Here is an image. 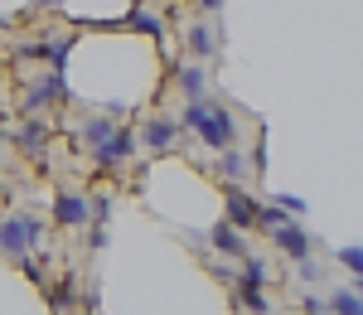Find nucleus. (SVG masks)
<instances>
[{"label":"nucleus","instance_id":"1","mask_svg":"<svg viewBox=\"0 0 363 315\" xmlns=\"http://www.w3.org/2000/svg\"><path fill=\"white\" fill-rule=\"evenodd\" d=\"M179 126H184V131H194V136L208 145V150H223V145L238 141V116L228 112L223 102H208V92L184 102V116H179Z\"/></svg>","mask_w":363,"mask_h":315},{"label":"nucleus","instance_id":"2","mask_svg":"<svg viewBox=\"0 0 363 315\" xmlns=\"http://www.w3.org/2000/svg\"><path fill=\"white\" fill-rule=\"evenodd\" d=\"M131 155H136V131H126V126H112L102 141L87 150V160H92L97 170H121Z\"/></svg>","mask_w":363,"mask_h":315},{"label":"nucleus","instance_id":"3","mask_svg":"<svg viewBox=\"0 0 363 315\" xmlns=\"http://www.w3.org/2000/svg\"><path fill=\"white\" fill-rule=\"evenodd\" d=\"M39 243H44V219H34V214H20V219L0 223V253H10V258H25Z\"/></svg>","mask_w":363,"mask_h":315},{"label":"nucleus","instance_id":"4","mask_svg":"<svg viewBox=\"0 0 363 315\" xmlns=\"http://www.w3.org/2000/svg\"><path fill=\"white\" fill-rule=\"evenodd\" d=\"M87 219H92V199H87L83 189H58L54 194V228L73 233V228H87Z\"/></svg>","mask_w":363,"mask_h":315},{"label":"nucleus","instance_id":"5","mask_svg":"<svg viewBox=\"0 0 363 315\" xmlns=\"http://www.w3.org/2000/svg\"><path fill=\"white\" fill-rule=\"evenodd\" d=\"M73 44H78V34H73V29H49L44 39L25 44V49H20V58H44L49 68H63V63H68V54H73Z\"/></svg>","mask_w":363,"mask_h":315},{"label":"nucleus","instance_id":"6","mask_svg":"<svg viewBox=\"0 0 363 315\" xmlns=\"http://www.w3.org/2000/svg\"><path fill=\"white\" fill-rule=\"evenodd\" d=\"M267 238L277 243L286 258H315V238H310V228H301V223H291V219H281L277 228H267Z\"/></svg>","mask_w":363,"mask_h":315},{"label":"nucleus","instance_id":"7","mask_svg":"<svg viewBox=\"0 0 363 315\" xmlns=\"http://www.w3.org/2000/svg\"><path fill=\"white\" fill-rule=\"evenodd\" d=\"M174 136H179V121L174 116H150L145 126H140V141L136 145H145V150H155V155H169L174 150Z\"/></svg>","mask_w":363,"mask_h":315},{"label":"nucleus","instance_id":"8","mask_svg":"<svg viewBox=\"0 0 363 315\" xmlns=\"http://www.w3.org/2000/svg\"><path fill=\"white\" fill-rule=\"evenodd\" d=\"M10 141L20 145L25 155H44V145L54 141V126L44 121V112H29V116H25V126H20V131H15Z\"/></svg>","mask_w":363,"mask_h":315},{"label":"nucleus","instance_id":"9","mask_svg":"<svg viewBox=\"0 0 363 315\" xmlns=\"http://www.w3.org/2000/svg\"><path fill=\"white\" fill-rule=\"evenodd\" d=\"M223 204H228V223H233V228H257V204H252V194L242 189V184L228 179L223 184Z\"/></svg>","mask_w":363,"mask_h":315},{"label":"nucleus","instance_id":"10","mask_svg":"<svg viewBox=\"0 0 363 315\" xmlns=\"http://www.w3.org/2000/svg\"><path fill=\"white\" fill-rule=\"evenodd\" d=\"M184 49H189V58H213V49H218V39H213V29L203 25V20H189L184 25Z\"/></svg>","mask_w":363,"mask_h":315},{"label":"nucleus","instance_id":"11","mask_svg":"<svg viewBox=\"0 0 363 315\" xmlns=\"http://www.w3.org/2000/svg\"><path fill=\"white\" fill-rule=\"evenodd\" d=\"M213 248H218V253H223V258H233V262H242L247 258V238H242V228H233V223H218V228H213Z\"/></svg>","mask_w":363,"mask_h":315},{"label":"nucleus","instance_id":"12","mask_svg":"<svg viewBox=\"0 0 363 315\" xmlns=\"http://www.w3.org/2000/svg\"><path fill=\"white\" fill-rule=\"evenodd\" d=\"M218 170H223L233 184H242V179H247V155H242V145H238V141L218 150Z\"/></svg>","mask_w":363,"mask_h":315},{"label":"nucleus","instance_id":"13","mask_svg":"<svg viewBox=\"0 0 363 315\" xmlns=\"http://www.w3.org/2000/svg\"><path fill=\"white\" fill-rule=\"evenodd\" d=\"M121 25H126V29H140V34H150V39H160V44H165V20H160V15H150L145 5H140V10H131Z\"/></svg>","mask_w":363,"mask_h":315},{"label":"nucleus","instance_id":"14","mask_svg":"<svg viewBox=\"0 0 363 315\" xmlns=\"http://www.w3.org/2000/svg\"><path fill=\"white\" fill-rule=\"evenodd\" d=\"M233 306H242V311H272L267 306V287H247L238 277H233Z\"/></svg>","mask_w":363,"mask_h":315},{"label":"nucleus","instance_id":"15","mask_svg":"<svg viewBox=\"0 0 363 315\" xmlns=\"http://www.w3.org/2000/svg\"><path fill=\"white\" fill-rule=\"evenodd\" d=\"M179 92H184V97H203V92H208V73H203V63H184V68H179Z\"/></svg>","mask_w":363,"mask_h":315},{"label":"nucleus","instance_id":"16","mask_svg":"<svg viewBox=\"0 0 363 315\" xmlns=\"http://www.w3.org/2000/svg\"><path fill=\"white\" fill-rule=\"evenodd\" d=\"M116 121H121V116H112V112H102V116H92V121H83V131H78V145H87V150H92V145L102 141V136L112 131Z\"/></svg>","mask_w":363,"mask_h":315},{"label":"nucleus","instance_id":"17","mask_svg":"<svg viewBox=\"0 0 363 315\" xmlns=\"http://www.w3.org/2000/svg\"><path fill=\"white\" fill-rule=\"evenodd\" d=\"M238 282H247V287H267V282H272V272H267V262H262V258H242Z\"/></svg>","mask_w":363,"mask_h":315},{"label":"nucleus","instance_id":"18","mask_svg":"<svg viewBox=\"0 0 363 315\" xmlns=\"http://www.w3.org/2000/svg\"><path fill=\"white\" fill-rule=\"evenodd\" d=\"M330 311H339V315H359V311H363L359 291H339V296H335V306H330Z\"/></svg>","mask_w":363,"mask_h":315},{"label":"nucleus","instance_id":"19","mask_svg":"<svg viewBox=\"0 0 363 315\" xmlns=\"http://www.w3.org/2000/svg\"><path fill=\"white\" fill-rule=\"evenodd\" d=\"M339 262H344V267L359 277V272H363V248H339Z\"/></svg>","mask_w":363,"mask_h":315},{"label":"nucleus","instance_id":"20","mask_svg":"<svg viewBox=\"0 0 363 315\" xmlns=\"http://www.w3.org/2000/svg\"><path fill=\"white\" fill-rule=\"evenodd\" d=\"M281 209H291V214H306V199H296V194H277Z\"/></svg>","mask_w":363,"mask_h":315},{"label":"nucleus","instance_id":"21","mask_svg":"<svg viewBox=\"0 0 363 315\" xmlns=\"http://www.w3.org/2000/svg\"><path fill=\"white\" fill-rule=\"evenodd\" d=\"M199 10H208V15H213V10H223V0H199Z\"/></svg>","mask_w":363,"mask_h":315},{"label":"nucleus","instance_id":"22","mask_svg":"<svg viewBox=\"0 0 363 315\" xmlns=\"http://www.w3.org/2000/svg\"><path fill=\"white\" fill-rule=\"evenodd\" d=\"M5 141H10V131H5V126H0V155H5Z\"/></svg>","mask_w":363,"mask_h":315},{"label":"nucleus","instance_id":"23","mask_svg":"<svg viewBox=\"0 0 363 315\" xmlns=\"http://www.w3.org/2000/svg\"><path fill=\"white\" fill-rule=\"evenodd\" d=\"M39 5H58V0H39Z\"/></svg>","mask_w":363,"mask_h":315},{"label":"nucleus","instance_id":"24","mask_svg":"<svg viewBox=\"0 0 363 315\" xmlns=\"http://www.w3.org/2000/svg\"><path fill=\"white\" fill-rule=\"evenodd\" d=\"M0 194H5V179H0Z\"/></svg>","mask_w":363,"mask_h":315}]
</instances>
